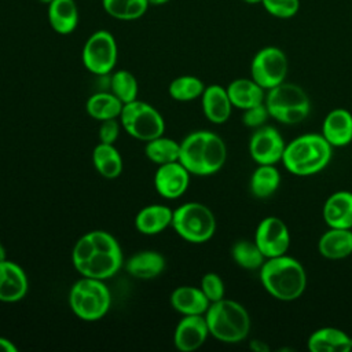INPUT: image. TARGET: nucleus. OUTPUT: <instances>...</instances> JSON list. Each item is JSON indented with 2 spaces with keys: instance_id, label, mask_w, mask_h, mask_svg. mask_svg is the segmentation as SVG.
<instances>
[{
  "instance_id": "1",
  "label": "nucleus",
  "mask_w": 352,
  "mask_h": 352,
  "mask_svg": "<svg viewBox=\"0 0 352 352\" xmlns=\"http://www.w3.org/2000/svg\"><path fill=\"white\" fill-rule=\"evenodd\" d=\"M226 160V143L214 132L195 131L180 143L179 162L192 175H213L223 168Z\"/></svg>"
},
{
  "instance_id": "2",
  "label": "nucleus",
  "mask_w": 352,
  "mask_h": 352,
  "mask_svg": "<svg viewBox=\"0 0 352 352\" xmlns=\"http://www.w3.org/2000/svg\"><path fill=\"white\" fill-rule=\"evenodd\" d=\"M264 289L276 300H297L305 290L307 274L302 264L286 254L267 258L260 267Z\"/></svg>"
},
{
  "instance_id": "3",
  "label": "nucleus",
  "mask_w": 352,
  "mask_h": 352,
  "mask_svg": "<svg viewBox=\"0 0 352 352\" xmlns=\"http://www.w3.org/2000/svg\"><path fill=\"white\" fill-rule=\"evenodd\" d=\"M333 155V146L319 133L301 135L285 147L282 162L297 176H311L324 169Z\"/></svg>"
},
{
  "instance_id": "4",
  "label": "nucleus",
  "mask_w": 352,
  "mask_h": 352,
  "mask_svg": "<svg viewBox=\"0 0 352 352\" xmlns=\"http://www.w3.org/2000/svg\"><path fill=\"white\" fill-rule=\"evenodd\" d=\"M205 319L209 334L227 344L245 340L250 330V318L245 307L228 298L210 302Z\"/></svg>"
},
{
  "instance_id": "5",
  "label": "nucleus",
  "mask_w": 352,
  "mask_h": 352,
  "mask_svg": "<svg viewBox=\"0 0 352 352\" xmlns=\"http://www.w3.org/2000/svg\"><path fill=\"white\" fill-rule=\"evenodd\" d=\"M272 118L282 124H298L311 111V102L307 92L297 84L280 82L268 89L264 100Z\"/></svg>"
},
{
  "instance_id": "6",
  "label": "nucleus",
  "mask_w": 352,
  "mask_h": 352,
  "mask_svg": "<svg viewBox=\"0 0 352 352\" xmlns=\"http://www.w3.org/2000/svg\"><path fill=\"white\" fill-rule=\"evenodd\" d=\"M111 304V294L103 280L82 276L70 289L69 305L73 314L87 322L103 318Z\"/></svg>"
},
{
  "instance_id": "7",
  "label": "nucleus",
  "mask_w": 352,
  "mask_h": 352,
  "mask_svg": "<svg viewBox=\"0 0 352 352\" xmlns=\"http://www.w3.org/2000/svg\"><path fill=\"white\" fill-rule=\"evenodd\" d=\"M170 226L184 241L204 243L213 236L216 231V219L206 205L199 202H186L173 210Z\"/></svg>"
},
{
  "instance_id": "8",
  "label": "nucleus",
  "mask_w": 352,
  "mask_h": 352,
  "mask_svg": "<svg viewBox=\"0 0 352 352\" xmlns=\"http://www.w3.org/2000/svg\"><path fill=\"white\" fill-rule=\"evenodd\" d=\"M120 121L131 136L143 142L162 136L165 131V121L160 111L138 99L122 106Z\"/></svg>"
},
{
  "instance_id": "9",
  "label": "nucleus",
  "mask_w": 352,
  "mask_h": 352,
  "mask_svg": "<svg viewBox=\"0 0 352 352\" xmlns=\"http://www.w3.org/2000/svg\"><path fill=\"white\" fill-rule=\"evenodd\" d=\"M289 62L286 54L274 45L256 52L250 65L252 78L264 89H271L285 81Z\"/></svg>"
},
{
  "instance_id": "10",
  "label": "nucleus",
  "mask_w": 352,
  "mask_h": 352,
  "mask_svg": "<svg viewBox=\"0 0 352 352\" xmlns=\"http://www.w3.org/2000/svg\"><path fill=\"white\" fill-rule=\"evenodd\" d=\"M117 56L116 38L107 30L92 33L82 48V63L96 76L109 74L117 63Z\"/></svg>"
},
{
  "instance_id": "11",
  "label": "nucleus",
  "mask_w": 352,
  "mask_h": 352,
  "mask_svg": "<svg viewBox=\"0 0 352 352\" xmlns=\"http://www.w3.org/2000/svg\"><path fill=\"white\" fill-rule=\"evenodd\" d=\"M254 242L265 258L286 254L290 245V232L283 220L275 216L264 217L256 230Z\"/></svg>"
},
{
  "instance_id": "12",
  "label": "nucleus",
  "mask_w": 352,
  "mask_h": 352,
  "mask_svg": "<svg viewBox=\"0 0 352 352\" xmlns=\"http://www.w3.org/2000/svg\"><path fill=\"white\" fill-rule=\"evenodd\" d=\"M286 143L276 128L263 125L257 128L249 140V153L258 165H275L282 161Z\"/></svg>"
},
{
  "instance_id": "13",
  "label": "nucleus",
  "mask_w": 352,
  "mask_h": 352,
  "mask_svg": "<svg viewBox=\"0 0 352 352\" xmlns=\"http://www.w3.org/2000/svg\"><path fill=\"white\" fill-rule=\"evenodd\" d=\"M190 175L191 173L179 161L158 165L154 175V187L164 198L176 199L186 192Z\"/></svg>"
},
{
  "instance_id": "14",
  "label": "nucleus",
  "mask_w": 352,
  "mask_h": 352,
  "mask_svg": "<svg viewBox=\"0 0 352 352\" xmlns=\"http://www.w3.org/2000/svg\"><path fill=\"white\" fill-rule=\"evenodd\" d=\"M209 329L205 315H184L173 334L175 346L182 352L198 349L208 338Z\"/></svg>"
},
{
  "instance_id": "15",
  "label": "nucleus",
  "mask_w": 352,
  "mask_h": 352,
  "mask_svg": "<svg viewBox=\"0 0 352 352\" xmlns=\"http://www.w3.org/2000/svg\"><path fill=\"white\" fill-rule=\"evenodd\" d=\"M122 265L121 248L117 249H98L95 253L78 268H76L82 276L106 280L116 275Z\"/></svg>"
},
{
  "instance_id": "16",
  "label": "nucleus",
  "mask_w": 352,
  "mask_h": 352,
  "mask_svg": "<svg viewBox=\"0 0 352 352\" xmlns=\"http://www.w3.org/2000/svg\"><path fill=\"white\" fill-rule=\"evenodd\" d=\"M28 293V276L14 261H0V301L16 302Z\"/></svg>"
},
{
  "instance_id": "17",
  "label": "nucleus",
  "mask_w": 352,
  "mask_h": 352,
  "mask_svg": "<svg viewBox=\"0 0 352 352\" xmlns=\"http://www.w3.org/2000/svg\"><path fill=\"white\" fill-rule=\"evenodd\" d=\"M322 136L333 147H344L352 142V113L334 109L323 120Z\"/></svg>"
},
{
  "instance_id": "18",
  "label": "nucleus",
  "mask_w": 352,
  "mask_h": 352,
  "mask_svg": "<svg viewBox=\"0 0 352 352\" xmlns=\"http://www.w3.org/2000/svg\"><path fill=\"white\" fill-rule=\"evenodd\" d=\"M323 219L330 228H352V192L331 194L323 205Z\"/></svg>"
},
{
  "instance_id": "19",
  "label": "nucleus",
  "mask_w": 352,
  "mask_h": 352,
  "mask_svg": "<svg viewBox=\"0 0 352 352\" xmlns=\"http://www.w3.org/2000/svg\"><path fill=\"white\" fill-rule=\"evenodd\" d=\"M201 98L204 114L210 122L224 124L230 118L232 103L228 98L227 88L219 84H212L205 87Z\"/></svg>"
},
{
  "instance_id": "20",
  "label": "nucleus",
  "mask_w": 352,
  "mask_h": 352,
  "mask_svg": "<svg viewBox=\"0 0 352 352\" xmlns=\"http://www.w3.org/2000/svg\"><path fill=\"white\" fill-rule=\"evenodd\" d=\"M311 352H349L352 351V336L337 327H320L308 338Z\"/></svg>"
},
{
  "instance_id": "21",
  "label": "nucleus",
  "mask_w": 352,
  "mask_h": 352,
  "mask_svg": "<svg viewBox=\"0 0 352 352\" xmlns=\"http://www.w3.org/2000/svg\"><path fill=\"white\" fill-rule=\"evenodd\" d=\"M170 304L182 315H205L210 301L201 287L179 286L170 294Z\"/></svg>"
},
{
  "instance_id": "22",
  "label": "nucleus",
  "mask_w": 352,
  "mask_h": 352,
  "mask_svg": "<svg viewBox=\"0 0 352 352\" xmlns=\"http://www.w3.org/2000/svg\"><path fill=\"white\" fill-rule=\"evenodd\" d=\"M319 253L329 260H340L352 254L351 228H330L318 242Z\"/></svg>"
},
{
  "instance_id": "23",
  "label": "nucleus",
  "mask_w": 352,
  "mask_h": 352,
  "mask_svg": "<svg viewBox=\"0 0 352 352\" xmlns=\"http://www.w3.org/2000/svg\"><path fill=\"white\" fill-rule=\"evenodd\" d=\"M172 216L173 210L165 205H148L138 212L135 217V227L144 235H155L172 224Z\"/></svg>"
},
{
  "instance_id": "24",
  "label": "nucleus",
  "mask_w": 352,
  "mask_h": 352,
  "mask_svg": "<svg viewBox=\"0 0 352 352\" xmlns=\"http://www.w3.org/2000/svg\"><path fill=\"white\" fill-rule=\"evenodd\" d=\"M264 91L265 89L253 78H236L227 87V94L232 106L242 110L264 103Z\"/></svg>"
},
{
  "instance_id": "25",
  "label": "nucleus",
  "mask_w": 352,
  "mask_h": 352,
  "mask_svg": "<svg viewBox=\"0 0 352 352\" xmlns=\"http://www.w3.org/2000/svg\"><path fill=\"white\" fill-rule=\"evenodd\" d=\"M126 271L138 279H153L165 268V258L160 252L143 250L131 256L125 264Z\"/></svg>"
},
{
  "instance_id": "26",
  "label": "nucleus",
  "mask_w": 352,
  "mask_h": 352,
  "mask_svg": "<svg viewBox=\"0 0 352 352\" xmlns=\"http://www.w3.org/2000/svg\"><path fill=\"white\" fill-rule=\"evenodd\" d=\"M48 22L59 34L72 33L78 23V10L74 0H54L48 4Z\"/></svg>"
},
{
  "instance_id": "27",
  "label": "nucleus",
  "mask_w": 352,
  "mask_h": 352,
  "mask_svg": "<svg viewBox=\"0 0 352 352\" xmlns=\"http://www.w3.org/2000/svg\"><path fill=\"white\" fill-rule=\"evenodd\" d=\"M95 169L104 179H116L122 172V158L114 144L99 143L92 151Z\"/></svg>"
},
{
  "instance_id": "28",
  "label": "nucleus",
  "mask_w": 352,
  "mask_h": 352,
  "mask_svg": "<svg viewBox=\"0 0 352 352\" xmlns=\"http://www.w3.org/2000/svg\"><path fill=\"white\" fill-rule=\"evenodd\" d=\"M122 106L124 103L113 92H96L88 98L85 109L92 118L104 121L120 117Z\"/></svg>"
},
{
  "instance_id": "29",
  "label": "nucleus",
  "mask_w": 352,
  "mask_h": 352,
  "mask_svg": "<svg viewBox=\"0 0 352 352\" xmlns=\"http://www.w3.org/2000/svg\"><path fill=\"white\" fill-rule=\"evenodd\" d=\"M280 184V173L274 165H258L250 177V191L256 198L271 197Z\"/></svg>"
},
{
  "instance_id": "30",
  "label": "nucleus",
  "mask_w": 352,
  "mask_h": 352,
  "mask_svg": "<svg viewBox=\"0 0 352 352\" xmlns=\"http://www.w3.org/2000/svg\"><path fill=\"white\" fill-rule=\"evenodd\" d=\"M144 154L150 161L158 165L175 162L179 161L180 143L165 136H158L155 139L146 142Z\"/></svg>"
},
{
  "instance_id": "31",
  "label": "nucleus",
  "mask_w": 352,
  "mask_h": 352,
  "mask_svg": "<svg viewBox=\"0 0 352 352\" xmlns=\"http://www.w3.org/2000/svg\"><path fill=\"white\" fill-rule=\"evenodd\" d=\"M148 4V0H102L104 11L120 21H135L140 18Z\"/></svg>"
},
{
  "instance_id": "32",
  "label": "nucleus",
  "mask_w": 352,
  "mask_h": 352,
  "mask_svg": "<svg viewBox=\"0 0 352 352\" xmlns=\"http://www.w3.org/2000/svg\"><path fill=\"white\" fill-rule=\"evenodd\" d=\"M231 256L234 261L245 270H257L265 261V257L254 241L241 239L232 245Z\"/></svg>"
},
{
  "instance_id": "33",
  "label": "nucleus",
  "mask_w": 352,
  "mask_h": 352,
  "mask_svg": "<svg viewBox=\"0 0 352 352\" xmlns=\"http://www.w3.org/2000/svg\"><path fill=\"white\" fill-rule=\"evenodd\" d=\"M205 85L195 76H180L169 84V95L177 102H190L204 94Z\"/></svg>"
},
{
  "instance_id": "34",
  "label": "nucleus",
  "mask_w": 352,
  "mask_h": 352,
  "mask_svg": "<svg viewBox=\"0 0 352 352\" xmlns=\"http://www.w3.org/2000/svg\"><path fill=\"white\" fill-rule=\"evenodd\" d=\"M111 92L125 104L138 98V80L128 70H117L110 78Z\"/></svg>"
},
{
  "instance_id": "35",
  "label": "nucleus",
  "mask_w": 352,
  "mask_h": 352,
  "mask_svg": "<svg viewBox=\"0 0 352 352\" xmlns=\"http://www.w3.org/2000/svg\"><path fill=\"white\" fill-rule=\"evenodd\" d=\"M261 6L270 15L280 19H289L298 12L300 0H263Z\"/></svg>"
},
{
  "instance_id": "36",
  "label": "nucleus",
  "mask_w": 352,
  "mask_h": 352,
  "mask_svg": "<svg viewBox=\"0 0 352 352\" xmlns=\"http://www.w3.org/2000/svg\"><path fill=\"white\" fill-rule=\"evenodd\" d=\"M96 250V245L92 236V232L84 234L74 245L72 252V261L74 264V268H78L81 264H84Z\"/></svg>"
},
{
  "instance_id": "37",
  "label": "nucleus",
  "mask_w": 352,
  "mask_h": 352,
  "mask_svg": "<svg viewBox=\"0 0 352 352\" xmlns=\"http://www.w3.org/2000/svg\"><path fill=\"white\" fill-rule=\"evenodd\" d=\"M201 289L210 302L224 298V282L216 272H208L202 276Z\"/></svg>"
},
{
  "instance_id": "38",
  "label": "nucleus",
  "mask_w": 352,
  "mask_h": 352,
  "mask_svg": "<svg viewBox=\"0 0 352 352\" xmlns=\"http://www.w3.org/2000/svg\"><path fill=\"white\" fill-rule=\"evenodd\" d=\"M268 117H271L268 113V109H267L265 103H261V104L246 109L242 116V122L249 128L257 129V128L265 125Z\"/></svg>"
},
{
  "instance_id": "39",
  "label": "nucleus",
  "mask_w": 352,
  "mask_h": 352,
  "mask_svg": "<svg viewBox=\"0 0 352 352\" xmlns=\"http://www.w3.org/2000/svg\"><path fill=\"white\" fill-rule=\"evenodd\" d=\"M120 133V124L117 121V118H110V120H104L100 121V126H99V140L100 143H109L113 144Z\"/></svg>"
},
{
  "instance_id": "40",
  "label": "nucleus",
  "mask_w": 352,
  "mask_h": 352,
  "mask_svg": "<svg viewBox=\"0 0 352 352\" xmlns=\"http://www.w3.org/2000/svg\"><path fill=\"white\" fill-rule=\"evenodd\" d=\"M18 348L16 345L12 344V341L4 338V337H0V352H16Z\"/></svg>"
},
{
  "instance_id": "41",
  "label": "nucleus",
  "mask_w": 352,
  "mask_h": 352,
  "mask_svg": "<svg viewBox=\"0 0 352 352\" xmlns=\"http://www.w3.org/2000/svg\"><path fill=\"white\" fill-rule=\"evenodd\" d=\"M250 348L256 352H268L270 351V346L264 341H260V340L250 341Z\"/></svg>"
},
{
  "instance_id": "42",
  "label": "nucleus",
  "mask_w": 352,
  "mask_h": 352,
  "mask_svg": "<svg viewBox=\"0 0 352 352\" xmlns=\"http://www.w3.org/2000/svg\"><path fill=\"white\" fill-rule=\"evenodd\" d=\"M169 0H148V3L150 4H153V6H161V4H165V3H168Z\"/></svg>"
},
{
  "instance_id": "43",
  "label": "nucleus",
  "mask_w": 352,
  "mask_h": 352,
  "mask_svg": "<svg viewBox=\"0 0 352 352\" xmlns=\"http://www.w3.org/2000/svg\"><path fill=\"white\" fill-rule=\"evenodd\" d=\"M6 260V248L0 243V261Z\"/></svg>"
},
{
  "instance_id": "44",
  "label": "nucleus",
  "mask_w": 352,
  "mask_h": 352,
  "mask_svg": "<svg viewBox=\"0 0 352 352\" xmlns=\"http://www.w3.org/2000/svg\"><path fill=\"white\" fill-rule=\"evenodd\" d=\"M243 1L248 4H261L263 3V0H243Z\"/></svg>"
},
{
  "instance_id": "45",
  "label": "nucleus",
  "mask_w": 352,
  "mask_h": 352,
  "mask_svg": "<svg viewBox=\"0 0 352 352\" xmlns=\"http://www.w3.org/2000/svg\"><path fill=\"white\" fill-rule=\"evenodd\" d=\"M38 1H41V3H44V4H51L54 0H38Z\"/></svg>"
}]
</instances>
